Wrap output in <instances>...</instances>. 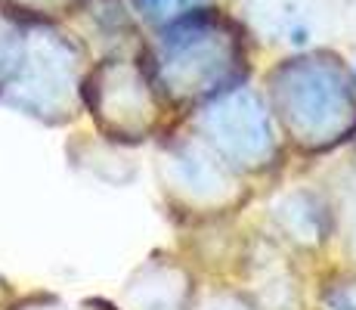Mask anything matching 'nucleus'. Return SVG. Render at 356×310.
Segmentation results:
<instances>
[{
  "instance_id": "f257e3e1",
  "label": "nucleus",
  "mask_w": 356,
  "mask_h": 310,
  "mask_svg": "<svg viewBox=\"0 0 356 310\" xmlns=\"http://www.w3.org/2000/svg\"><path fill=\"white\" fill-rule=\"evenodd\" d=\"M285 102V115L294 127H300L310 137H323L338 127L344 112L350 109V100L344 93V84L323 65H298L285 72V81L279 84Z\"/></svg>"
},
{
  "instance_id": "f03ea898",
  "label": "nucleus",
  "mask_w": 356,
  "mask_h": 310,
  "mask_svg": "<svg viewBox=\"0 0 356 310\" xmlns=\"http://www.w3.org/2000/svg\"><path fill=\"white\" fill-rule=\"evenodd\" d=\"M204 130L211 140L232 158H260L270 146V127L260 102L248 93L223 100L204 115Z\"/></svg>"
},
{
  "instance_id": "7ed1b4c3",
  "label": "nucleus",
  "mask_w": 356,
  "mask_h": 310,
  "mask_svg": "<svg viewBox=\"0 0 356 310\" xmlns=\"http://www.w3.org/2000/svg\"><path fill=\"white\" fill-rule=\"evenodd\" d=\"M177 162V171H180V180L186 189L193 192H214L220 189V171L214 168V164L208 162V158H202L195 153V149H186L183 155L174 158Z\"/></svg>"
},
{
  "instance_id": "20e7f679",
  "label": "nucleus",
  "mask_w": 356,
  "mask_h": 310,
  "mask_svg": "<svg viewBox=\"0 0 356 310\" xmlns=\"http://www.w3.org/2000/svg\"><path fill=\"white\" fill-rule=\"evenodd\" d=\"M198 0H136L143 13L149 19H168V16H180V13L193 10Z\"/></svg>"
},
{
  "instance_id": "39448f33",
  "label": "nucleus",
  "mask_w": 356,
  "mask_h": 310,
  "mask_svg": "<svg viewBox=\"0 0 356 310\" xmlns=\"http://www.w3.org/2000/svg\"><path fill=\"white\" fill-rule=\"evenodd\" d=\"M208 310H238V307H232V304H214V307H208Z\"/></svg>"
}]
</instances>
